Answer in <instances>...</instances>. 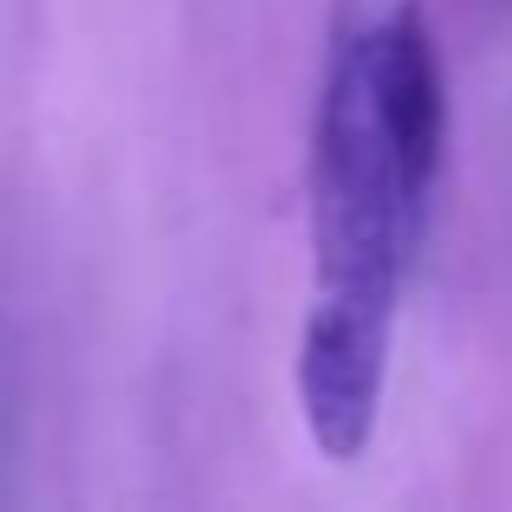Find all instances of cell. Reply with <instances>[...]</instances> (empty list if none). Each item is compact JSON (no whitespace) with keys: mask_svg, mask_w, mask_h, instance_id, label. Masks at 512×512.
Segmentation results:
<instances>
[{"mask_svg":"<svg viewBox=\"0 0 512 512\" xmlns=\"http://www.w3.org/2000/svg\"><path fill=\"white\" fill-rule=\"evenodd\" d=\"M363 65H370V98L389 150L402 163V182L428 208V195L441 182V156H448V78H441V52L422 0L363 13Z\"/></svg>","mask_w":512,"mask_h":512,"instance_id":"6da1fadb","label":"cell"}]
</instances>
